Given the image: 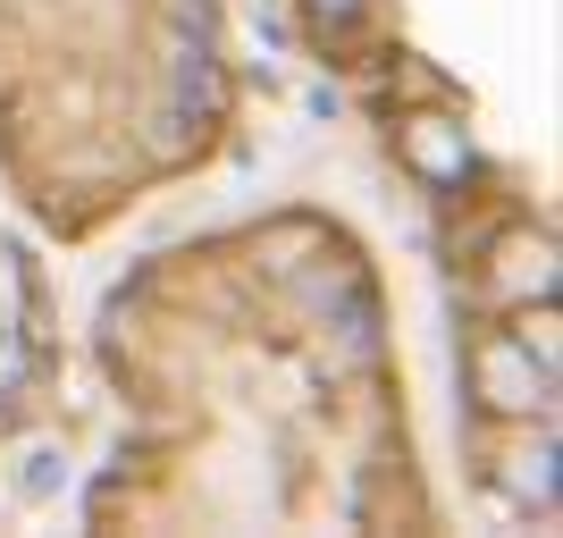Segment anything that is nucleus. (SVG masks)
I'll list each match as a JSON object with an SVG mask.
<instances>
[{"label":"nucleus","mask_w":563,"mask_h":538,"mask_svg":"<svg viewBox=\"0 0 563 538\" xmlns=\"http://www.w3.org/2000/svg\"><path fill=\"white\" fill-rule=\"evenodd\" d=\"M547 387H555V378L530 371V345H505V337H496V345H479V396H488L496 413H521V404L547 396Z\"/></svg>","instance_id":"obj_1"},{"label":"nucleus","mask_w":563,"mask_h":538,"mask_svg":"<svg viewBox=\"0 0 563 538\" xmlns=\"http://www.w3.org/2000/svg\"><path fill=\"white\" fill-rule=\"evenodd\" d=\"M177 110H194V118H219V110H228V85H219V59H211V43L177 59Z\"/></svg>","instance_id":"obj_2"},{"label":"nucleus","mask_w":563,"mask_h":538,"mask_svg":"<svg viewBox=\"0 0 563 538\" xmlns=\"http://www.w3.org/2000/svg\"><path fill=\"white\" fill-rule=\"evenodd\" d=\"M404 152H412L429 177H463V168H471L463 135H446V127H404Z\"/></svg>","instance_id":"obj_3"},{"label":"nucleus","mask_w":563,"mask_h":538,"mask_svg":"<svg viewBox=\"0 0 563 538\" xmlns=\"http://www.w3.org/2000/svg\"><path fill=\"white\" fill-rule=\"evenodd\" d=\"M59 480H68V463H59V454H25V496H51Z\"/></svg>","instance_id":"obj_4"},{"label":"nucleus","mask_w":563,"mask_h":538,"mask_svg":"<svg viewBox=\"0 0 563 538\" xmlns=\"http://www.w3.org/2000/svg\"><path fill=\"white\" fill-rule=\"evenodd\" d=\"M18 378H25V353H0V421L18 413Z\"/></svg>","instance_id":"obj_5"},{"label":"nucleus","mask_w":563,"mask_h":538,"mask_svg":"<svg viewBox=\"0 0 563 538\" xmlns=\"http://www.w3.org/2000/svg\"><path fill=\"white\" fill-rule=\"evenodd\" d=\"M320 9H353V0H320Z\"/></svg>","instance_id":"obj_6"}]
</instances>
